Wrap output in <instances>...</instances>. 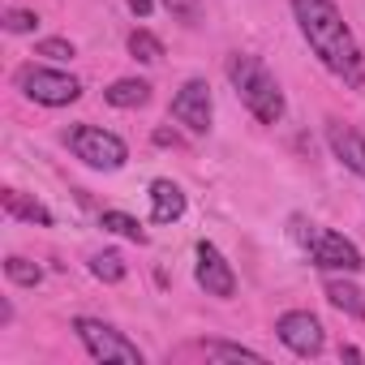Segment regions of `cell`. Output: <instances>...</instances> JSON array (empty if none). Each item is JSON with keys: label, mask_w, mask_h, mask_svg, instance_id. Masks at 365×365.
Masks as SVG:
<instances>
[{"label": "cell", "mask_w": 365, "mask_h": 365, "mask_svg": "<svg viewBox=\"0 0 365 365\" xmlns=\"http://www.w3.org/2000/svg\"><path fill=\"white\" fill-rule=\"evenodd\" d=\"M297 26L309 43V52L348 86H365V56L344 22V14L335 9V0H292Z\"/></svg>", "instance_id": "1"}, {"label": "cell", "mask_w": 365, "mask_h": 365, "mask_svg": "<svg viewBox=\"0 0 365 365\" xmlns=\"http://www.w3.org/2000/svg\"><path fill=\"white\" fill-rule=\"evenodd\" d=\"M228 82H232L237 99H241L262 125H279V120H284V91H279L275 73H271L258 56L232 52V56H228Z\"/></svg>", "instance_id": "2"}, {"label": "cell", "mask_w": 365, "mask_h": 365, "mask_svg": "<svg viewBox=\"0 0 365 365\" xmlns=\"http://www.w3.org/2000/svg\"><path fill=\"white\" fill-rule=\"evenodd\" d=\"M292 237L305 245V254H309V262H314L318 271H344V275H356V271L365 267L361 250H356L348 237L331 232V228H318V224L292 220Z\"/></svg>", "instance_id": "3"}, {"label": "cell", "mask_w": 365, "mask_h": 365, "mask_svg": "<svg viewBox=\"0 0 365 365\" xmlns=\"http://www.w3.org/2000/svg\"><path fill=\"white\" fill-rule=\"evenodd\" d=\"M73 331L82 339V348L91 352V361H120V365H142V348L133 339H125L112 322H99V318H73Z\"/></svg>", "instance_id": "4"}, {"label": "cell", "mask_w": 365, "mask_h": 365, "mask_svg": "<svg viewBox=\"0 0 365 365\" xmlns=\"http://www.w3.org/2000/svg\"><path fill=\"white\" fill-rule=\"evenodd\" d=\"M69 150H73L86 168H99V172H116V168H125V159H129V146H125L116 133H108L103 125H73V129H69Z\"/></svg>", "instance_id": "5"}, {"label": "cell", "mask_w": 365, "mask_h": 365, "mask_svg": "<svg viewBox=\"0 0 365 365\" xmlns=\"http://www.w3.org/2000/svg\"><path fill=\"white\" fill-rule=\"evenodd\" d=\"M18 86L26 99L43 103V108H69L82 99V82L61 73V69H43V65H22L18 69Z\"/></svg>", "instance_id": "6"}, {"label": "cell", "mask_w": 365, "mask_h": 365, "mask_svg": "<svg viewBox=\"0 0 365 365\" xmlns=\"http://www.w3.org/2000/svg\"><path fill=\"white\" fill-rule=\"evenodd\" d=\"M275 335L288 352L297 356H318L327 348V335H322V322L309 314V309H288L275 318Z\"/></svg>", "instance_id": "7"}, {"label": "cell", "mask_w": 365, "mask_h": 365, "mask_svg": "<svg viewBox=\"0 0 365 365\" xmlns=\"http://www.w3.org/2000/svg\"><path fill=\"white\" fill-rule=\"evenodd\" d=\"M211 116H215V103H211V86L202 78H190L185 86L172 95V120L185 125L190 133H207Z\"/></svg>", "instance_id": "8"}, {"label": "cell", "mask_w": 365, "mask_h": 365, "mask_svg": "<svg viewBox=\"0 0 365 365\" xmlns=\"http://www.w3.org/2000/svg\"><path fill=\"white\" fill-rule=\"evenodd\" d=\"M194 279H198V288H202L207 297H220V301H228V297L237 292V275H232L228 258H224L211 241H198V267H194Z\"/></svg>", "instance_id": "9"}, {"label": "cell", "mask_w": 365, "mask_h": 365, "mask_svg": "<svg viewBox=\"0 0 365 365\" xmlns=\"http://www.w3.org/2000/svg\"><path fill=\"white\" fill-rule=\"evenodd\" d=\"M327 142H331L335 159H339L348 172L365 176V138H361L352 125H339V120H331V125H327Z\"/></svg>", "instance_id": "10"}, {"label": "cell", "mask_w": 365, "mask_h": 365, "mask_svg": "<svg viewBox=\"0 0 365 365\" xmlns=\"http://www.w3.org/2000/svg\"><path fill=\"white\" fill-rule=\"evenodd\" d=\"M180 215H185V194H180V185L168 176L150 180V220L155 224H176Z\"/></svg>", "instance_id": "11"}, {"label": "cell", "mask_w": 365, "mask_h": 365, "mask_svg": "<svg viewBox=\"0 0 365 365\" xmlns=\"http://www.w3.org/2000/svg\"><path fill=\"white\" fill-rule=\"evenodd\" d=\"M0 202H5V215H9V220H22V224L52 228V211H48L39 198H26L22 190H5V194H0Z\"/></svg>", "instance_id": "12"}, {"label": "cell", "mask_w": 365, "mask_h": 365, "mask_svg": "<svg viewBox=\"0 0 365 365\" xmlns=\"http://www.w3.org/2000/svg\"><path fill=\"white\" fill-rule=\"evenodd\" d=\"M322 292H327V301H331L339 314H348V318H361V322H365V292H361L356 284H348V279L331 275Z\"/></svg>", "instance_id": "13"}, {"label": "cell", "mask_w": 365, "mask_h": 365, "mask_svg": "<svg viewBox=\"0 0 365 365\" xmlns=\"http://www.w3.org/2000/svg\"><path fill=\"white\" fill-rule=\"evenodd\" d=\"M103 99L112 108H142V103H150V82H142V78H116L103 91Z\"/></svg>", "instance_id": "14"}, {"label": "cell", "mask_w": 365, "mask_h": 365, "mask_svg": "<svg viewBox=\"0 0 365 365\" xmlns=\"http://www.w3.org/2000/svg\"><path fill=\"white\" fill-rule=\"evenodd\" d=\"M99 228H108V232H116V237H125V241H146V228L133 220V215H125V211H103L99 215Z\"/></svg>", "instance_id": "15"}, {"label": "cell", "mask_w": 365, "mask_h": 365, "mask_svg": "<svg viewBox=\"0 0 365 365\" xmlns=\"http://www.w3.org/2000/svg\"><path fill=\"white\" fill-rule=\"evenodd\" d=\"M129 56H133V61H142V65H159V61H163V43H159L150 31H142V26H138V31L129 35Z\"/></svg>", "instance_id": "16"}, {"label": "cell", "mask_w": 365, "mask_h": 365, "mask_svg": "<svg viewBox=\"0 0 365 365\" xmlns=\"http://www.w3.org/2000/svg\"><path fill=\"white\" fill-rule=\"evenodd\" d=\"M125 271H129V267H125V258H120L116 250H103V254H95V258H91V275H95V279H103V284H120V279H125Z\"/></svg>", "instance_id": "17"}, {"label": "cell", "mask_w": 365, "mask_h": 365, "mask_svg": "<svg viewBox=\"0 0 365 365\" xmlns=\"http://www.w3.org/2000/svg\"><path fill=\"white\" fill-rule=\"evenodd\" d=\"M5 275H9L14 284H22V288H35V284L43 279V271H39L31 258H22V254H9V258H5Z\"/></svg>", "instance_id": "18"}, {"label": "cell", "mask_w": 365, "mask_h": 365, "mask_svg": "<svg viewBox=\"0 0 365 365\" xmlns=\"http://www.w3.org/2000/svg\"><path fill=\"white\" fill-rule=\"evenodd\" d=\"M202 352L211 361H250V365H262V352L241 348V344H202Z\"/></svg>", "instance_id": "19"}, {"label": "cell", "mask_w": 365, "mask_h": 365, "mask_svg": "<svg viewBox=\"0 0 365 365\" xmlns=\"http://www.w3.org/2000/svg\"><path fill=\"white\" fill-rule=\"evenodd\" d=\"M159 5L185 26H198V18H202V0H159Z\"/></svg>", "instance_id": "20"}, {"label": "cell", "mask_w": 365, "mask_h": 365, "mask_svg": "<svg viewBox=\"0 0 365 365\" xmlns=\"http://www.w3.org/2000/svg\"><path fill=\"white\" fill-rule=\"evenodd\" d=\"M39 26V14H31V9H9L5 14V31L9 35H31Z\"/></svg>", "instance_id": "21"}, {"label": "cell", "mask_w": 365, "mask_h": 365, "mask_svg": "<svg viewBox=\"0 0 365 365\" xmlns=\"http://www.w3.org/2000/svg\"><path fill=\"white\" fill-rule=\"evenodd\" d=\"M35 56H48V61H73V43L69 39H43L35 48Z\"/></svg>", "instance_id": "22"}, {"label": "cell", "mask_w": 365, "mask_h": 365, "mask_svg": "<svg viewBox=\"0 0 365 365\" xmlns=\"http://www.w3.org/2000/svg\"><path fill=\"white\" fill-rule=\"evenodd\" d=\"M155 142H159V146H180V133H172V129H155Z\"/></svg>", "instance_id": "23"}, {"label": "cell", "mask_w": 365, "mask_h": 365, "mask_svg": "<svg viewBox=\"0 0 365 365\" xmlns=\"http://www.w3.org/2000/svg\"><path fill=\"white\" fill-rule=\"evenodd\" d=\"M150 5H155V0H129V9H133L138 18H146V14H150Z\"/></svg>", "instance_id": "24"}]
</instances>
